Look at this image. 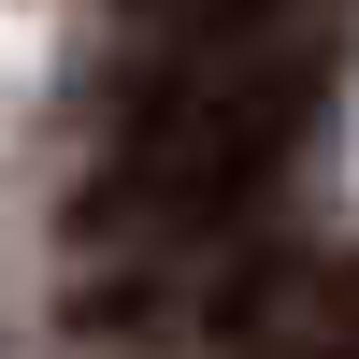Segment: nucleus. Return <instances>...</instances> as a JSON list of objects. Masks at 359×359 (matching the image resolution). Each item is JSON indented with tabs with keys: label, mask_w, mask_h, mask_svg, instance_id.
Here are the masks:
<instances>
[{
	"label": "nucleus",
	"mask_w": 359,
	"mask_h": 359,
	"mask_svg": "<svg viewBox=\"0 0 359 359\" xmlns=\"http://www.w3.org/2000/svg\"><path fill=\"white\" fill-rule=\"evenodd\" d=\"M130 15H144V29H172V43H245L273 0H130Z\"/></svg>",
	"instance_id": "obj_2"
},
{
	"label": "nucleus",
	"mask_w": 359,
	"mask_h": 359,
	"mask_svg": "<svg viewBox=\"0 0 359 359\" xmlns=\"http://www.w3.org/2000/svg\"><path fill=\"white\" fill-rule=\"evenodd\" d=\"M201 57H216V43H201ZM316 86H331V57H216V72L158 86V101L130 115L115 187L86 201V230H115V216L201 230V216H230V201H259V187L287 172V144H302Z\"/></svg>",
	"instance_id": "obj_1"
}]
</instances>
